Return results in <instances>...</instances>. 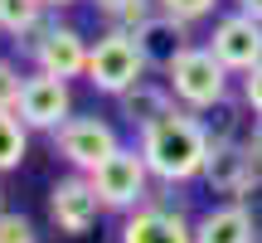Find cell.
Listing matches in <instances>:
<instances>
[{
    "label": "cell",
    "mask_w": 262,
    "mask_h": 243,
    "mask_svg": "<svg viewBox=\"0 0 262 243\" xmlns=\"http://www.w3.org/2000/svg\"><path fill=\"white\" fill-rule=\"evenodd\" d=\"M136 146L141 156H146L150 175L160 180V185H189V180H199V170H204V156H209V127L199 112H189V107H170L165 117H156L150 127L136 131Z\"/></svg>",
    "instance_id": "1"
},
{
    "label": "cell",
    "mask_w": 262,
    "mask_h": 243,
    "mask_svg": "<svg viewBox=\"0 0 262 243\" xmlns=\"http://www.w3.org/2000/svg\"><path fill=\"white\" fill-rule=\"evenodd\" d=\"M160 78L170 83L175 103L189 107V112H209L219 97L233 93V73L219 64V54H214L209 44H189V49H180L175 64H170Z\"/></svg>",
    "instance_id": "2"
},
{
    "label": "cell",
    "mask_w": 262,
    "mask_h": 243,
    "mask_svg": "<svg viewBox=\"0 0 262 243\" xmlns=\"http://www.w3.org/2000/svg\"><path fill=\"white\" fill-rule=\"evenodd\" d=\"M88 180H93V190L102 195V205L107 209H117V214H131L136 205H146L156 190H150V166H146V156H141V146H117L107 160H97L93 170H88Z\"/></svg>",
    "instance_id": "3"
},
{
    "label": "cell",
    "mask_w": 262,
    "mask_h": 243,
    "mask_svg": "<svg viewBox=\"0 0 262 243\" xmlns=\"http://www.w3.org/2000/svg\"><path fill=\"white\" fill-rule=\"evenodd\" d=\"M146 73H150V64H146V54H141L136 34L107 25V34L93 39V49H88V73H83L88 88L117 97V93H126V88L136 83V78H146Z\"/></svg>",
    "instance_id": "4"
},
{
    "label": "cell",
    "mask_w": 262,
    "mask_h": 243,
    "mask_svg": "<svg viewBox=\"0 0 262 243\" xmlns=\"http://www.w3.org/2000/svg\"><path fill=\"white\" fill-rule=\"evenodd\" d=\"M88 39H83V29L78 25H68V19H58V15H49L44 25H39V34L25 44V54L34 58V68H44V73H58V78H83L88 73Z\"/></svg>",
    "instance_id": "5"
},
{
    "label": "cell",
    "mask_w": 262,
    "mask_h": 243,
    "mask_svg": "<svg viewBox=\"0 0 262 243\" xmlns=\"http://www.w3.org/2000/svg\"><path fill=\"white\" fill-rule=\"evenodd\" d=\"M102 209H107L102 195L93 190V180H88L83 170H68V175H58L54 185H49V224H54L58 234H68V238L93 234Z\"/></svg>",
    "instance_id": "6"
},
{
    "label": "cell",
    "mask_w": 262,
    "mask_h": 243,
    "mask_svg": "<svg viewBox=\"0 0 262 243\" xmlns=\"http://www.w3.org/2000/svg\"><path fill=\"white\" fill-rule=\"evenodd\" d=\"M15 112L25 117L29 131H58L68 117H73V88H68V78L44 73V68L25 73V88H19Z\"/></svg>",
    "instance_id": "7"
},
{
    "label": "cell",
    "mask_w": 262,
    "mask_h": 243,
    "mask_svg": "<svg viewBox=\"0 0 262 243\" xmlns=\"http://www.w3.org/2000/svg\"><path fill=\"white\" fill-rule=\"evenodd\" d=\"M54 136V151L68 160V170H93L97 160H107L117 146H122V136H117V127L112 121H102V117H68L58 131H49Z\"/></svg>",
    "instance_id": "8"
},
{
    "label": "cell",
    "mask_w": 262,
    "mask_h": 243,
    "mask_svg": "<svg viewBox=\"0 0 262 243\" xmlns=\"http://www.w3.org/2000/svg\"><path fill=\"white\" fill-rule=\"evenodd\" d=\"M204 44L219 54V64H224L233 78H243L248 68L262 58V19L243 15V10H228V15L214 19V29H209Z\"/></svg>",
    "instance_id": "9"
},
{
    "label": "cell",
    "mask_w": 262,
    "mask_h": 243,
    "mask_svg": "<svg viewBox=\"0 0 262 243\" xmlns=\"http://www.w3.org/2000/svg\"><path fill=\"white\" fill-rule=\"evenodd\" d=\"M122 243H194V224L165 195H150L122 219Z\"/></svg>",
    "instance_id": "10"
},
{
    "label": "cell",
    "mask_w": 262,
    "mask_h": 243,
    "mask_svg": "<svg viewBox=\"0 0 262 243\" xmlns=\"http://www.w3.org/2000/svg\"><path fill=\"white\" fill-rule=\"evenodd\" d=\"M253 175H257V160H253V151H248V141H243V136L209 141V156H204V170H199V180H204L214 195H228V199H233Z\"/></svg>",
    "instance_id": "11"
},
{
    "label": "cell",
    "mask_w": 262,
    "mask_h": 243,
    "mask_svg": "<svg viewBox=\"0 0 262 243\" xmlns=\"http://www.w3.org/2000/svg\"><path fill=\"white\" fill-rule=\"evenodd\" d=\"M189 19H180V15H165V10H156L150 19H141L131 34H136V44H141V54H146V64L156 68V73H165L170 64H175V54L180 49H189L194 44V34H189Z\"/></svg>",
    "instance_id": "12"
},
{
    "label": "cell",
    "mask_w": 262,
    "mask_h": 243,
    "mask_svg": "<svg viewBox=\"0 0 262 243\" xmlns=\"http://www.w3.org/2000/svg\"><path fill=\"white\" fill-rule=\"evenodd\" d=\"M170 107H175V93H170V83L165 78H136V83L126 88V93H117V112H122V121L131 131H141V127H150L156 117H165Z\"/></svg>",
    "instance_id": "13"
},
{
    "label": "cell",
    "mask_w": 262,
    "mask_h": 243,
    "mask_svg": "<svg viewBox=\"0 0 262 243\" xmlns=\"http://www.w3.org/2000/svg\"><path fill=\"white\" fill-rule=\"evenodd\" d=\"M194 243H257V229L243 214V205L228 199V205H214L194 219Z\"/></svg>",
    "instance_id": "14"
},
{
    "label": "cell",
    "mask_w": 262,
    "mask_h": 243,
    "mask_svg": "<svg viewBox=\"0 0 262 243\" xmlns=\"http://www.w3.org/2000/svg\"><path fill=\"white\" fill-rule=\"evenodd\" d=\"M49 15H54V10H44V0H0V34L15 49H25Z\"/></svg>",
    "instance_id": "15"
},
{
    "label": "cell",
    "mask_w": 262,
    "mask_h": 243,
    "mask_svg": "<svg viewBox=\"0 0 262 243\" xmlns=\"http://www.w3.org/2000/svg\"><path fill=\"white\" fill-rule=\"evenodd\" d=\"M29 156V127L15 107H0V175L5 170H19Z\"/></svg>",
    "instance_id": "16"
},
{
    "label": "cell",
    "mask_w": 262,
    "mask_h": 243,
    "mask_svg": "<svg viewBox=\"0 0 262 243\" xmlns=\"http://www.w3.org/2000/svg\"><path fill=\"white\" fill-rule=\"evenodd\" d=\"M243 112H248V103H243V93H228V97H219L209 112H199L204 117V127H209V141H228V136H248L243 131ZM253 117V112H248Z\"/></svg>",
    "instance_id": "17"
},
{
    "label": "cell",
    "mask_w": 262,
    "mask_h": 243,
    "mask_svg": "<svg viewBox=\"0 0 262 243\" xmlns=\"http://www.w3.org/2000/svg\"><path fill=\"white\" fill-rule=\"evenodd\" d=\"M0 243H39V224L19 209H0Z\"/></svg>",
    "instance_id": "18"
},
{
    "label": "cell",
    "mask_w": 262,
    "mask_h": 243,
    "mask_svg": "<svg viewBox=\"0 0 262 243\" xmlns=\"http://www.w3.org/2000/svg\"><path fill=\"white\" fill-rule=\"evenodd\" d=\"M219 5H224V0H156V10H165V15H180V19H189V25L209 19Z\"/></svg>",
    "instance_id": "19"
},
{
    "label": "cell",
    "mask_w": 262,
    "mask_h": 243,
    "mask_svg": "<svg viewBox=\"0 0 262 243\" xmlns=\"http://www.w3.org/2000/svg\"><path fill=\"white\" fill-rule=\"evenodd\" d=\"M150 15H156V0H126L122 10H112V15H107V25H112V29H126V34H131V29H136L141 19H150Z\"/></svg>",
    "instance_id": "20"
},
{
    "label": "cell",
    "mask_w": 262,
    "mask_h": 243,
    "mask_svg": "<svg viewBox=\"0 0 262 243\" xmlns=\"http://www.w3.org/2000/svg\"><path fill=\"white\" fill-rule=\"evenodd\" d=\"M233 199H238V205H243V214L253 219V229H257V238H262V170H257L253 180H248L243 190H238Z\"/></svg>",
    "instance_id": "21"
},
{
    "label": "cell",
    "mask_w": 262,
    "mask_h": 243,
    "mask_svg": "<svg viewBox=\"0 0 262 243\" xmlns=\"http://www.w3.org/2000/svg\"><path fill=\"white\" fill-rule=\"evenodd\" d=\"M19 88H25V73H19V64L0 58V107H15V103H19Z\"/></svg>",
    "instance_id": "22"
},
{
    "label": "cell",
    "mask_w": 262,
    "mask_h": 243,
    "mask_svg": "<svg viewBox=\"0 0 262 243\" xmlns=\"http://www.w3.org/2000/svg\"><path fill=\"white\" fill-rule=\"evenodd\" d=\"M238 93H243L248 112H253V117H262V58H257V64L243 73V88H238Z\"/></svg>",
    "instance_id": "23"
},
{
    "label": "cell",
    "mask_w": 262,
    "mask_h": 243,
    "mask_svg": "<svg viewBox=\"0 0 262 243\" xmlns=\"http://www.w3.org/2000/svg\"><path fill=\"white\" fill-rule=\"evenodd\" d=\"M248 151H253V160H257V170H262V117H248Z\"/></svg>",
    "instance_id": "24"
},
{
    "label": "cell",
    "mask_w": 262,
    "mask_h": 243,
    "mask_svg": "<svg viewBox=\"0 0 262 243\" xmlns=\"http://www.w3.org/2000/svg\"><path fill=\"white\" fill-rule=\"evenodd\" d=\"M233 10H243V15H253V19H262V0H233Z\"/></svg>",
    "instance_id": "25"
},
{
    "label": "cell",
    "mask_w": 262,
    "mask_h": 243,
    "mask_svg": "<svg viewBox=\"0 0 262 243\" xmlns=\"http://www.w3.org/2000/svg\"><path fill=\"white\" fill-rule=\"evenodd\" d=\"M88 5H93V10H102V19H107V15H112V10H122L126 0H88Z\"/></svg>",
    "instance_id": "26"
},
{
    "label": "cell",
    "mask_w": 262,
    "mask_h": 243,
    "mask_svg": "<svg viewBox=\"0 0 262 243\" xmlns=\"http://www.w3.org/2000/svg\"><path fill=\"white\" fill-rule=\"evenodd\" d=\"M68 5H78V0H44V10H54V15H58V10H68Z\"/></svg>",
    "instance_id": "27"
},
{
    "label": "cell",
    "mask_w": 262,
    "mask_h": 243,
    "mask_svg": "<svg viewBox=\"0 0 262 243\" xmlns=\"http://www.w3.org/2000/svg\"><path fill=\"white\" fill-rule=\"evenodd\" d=\"M0 209H5V190H0Z\"/></svg>",
    "instance_id": "28"
},
{
    "label": "cell",
    "mask_w": 262,
    "mask_h": 243,
    "mask_svg": "<svg viewBox=\"0 0 262 243\" xmlns=\"http://www.w3.org/2000/svg\"><path fill=\"white\" fill-rule=\"evenodd\" d=\"M0 39H5V34H0Z\"/></svg>",
    "instance_id": "29"
},
{
    "label": "cell",
    "mask_w": 262,
    "mask_h": 243,
    "mask_svg": "<svg viewBox=\"0 0 262 243\" xmlns=\"http://www.w3.org/2000/svg\"><path fill=\"white\" fill-rule=\"evenodd\" d=\"M257 243H262V238H257Z\"/></svg>",
    "instance_id": "30"
}]
</instances>
